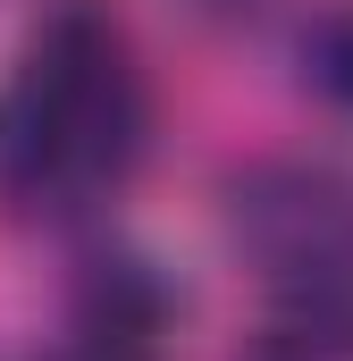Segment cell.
I'll return each instance as SVG.
<instances>
[{
    "instance_id": "cell-1",
    "label": "cell",
    "mask_w": 353,
    "mask_h": 361,
    "mask_svg": "<svg viewBox=\"0 0 353 361\" xmlns=\"http://www.w3.org/2000/svg\"><path fill=\"white\" fill-rule=\"evenodd\" d=\"M143 152V76L101 8H59L0 85V193L25 210H85Z\"/></svg>"
},
{
    "instance_id": "cell-2",
    "label": "cell",
    "mask_w": 353,
    "mask_h": 361,
    "mask_svg": "<svg viewBox=\"0 0 353 361\" xmlns=\"http://www.w3.org/2000/svg\"><path fill=\"white\" fill-rule=\"evenodd\" d=\"M236 244L269 269L286 311L320 336H353V185L328 169L236 177Z\"/></svg>"
},
{
    "instance_id": "cell-3",
    "label": "cell",
    "mask_w": 353,
    "mask_h": 361,
    "mask_svg": "<svg viewBox=\"0 0 353 361\" xmlns=\"http://www.w3.org/2000/svg\"><path fill=\"white\" fill-rule=\"evenodd\" d=\"M303 68H311V85L328 92L337 109H353V8L311 17V34H303Z\"/></svg>"
},
{
    "instance_id": "cell-4",
    "label": "cell",
    "mask_w": 353,
    "mask_h": 361,
    "mask_svg": "<svg viewBox=\"0 0 353 361\" xmlns=\"http://www.w3.org/2000/svg\"><path fill=\"white\" fill-rule=\"evenodd\" d=\"M68 361H143V345H118V336H85Z\"/></svg>"
}]
</instances>
